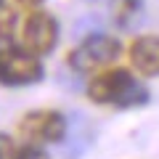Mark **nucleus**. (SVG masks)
I'll return each mask as SVG.
<instances>
[{"label":"nucleus","mask_w":159,"mask_h":159,"mask_svg":"<svg viewBox=\"0 0 159 159\" xmlns=\"http://www.w3.org/2000/svg\"><path fill=\"white\" fill-rule=\"evenodd\" d=\"M111 19L119 29H133L143 19V0H111Z\"/></svg>","instance_id":"7"},{"label":"nucleus","mask_w":159,"mask_h":159,"mask_svg":"<svg viewBox=\"0 0 159 159\" xmlns=\"http://www.w3.org/2000/svg\"><path fill=\"white\" fill-rule=\"evenodd\" d=\"M0 6H3V0H0Z\"/></svg>","instance_id":"13"},{"label":"nucleus","mask_w":159,"mask_h":159,"mask_svg":"<svg viewBox=\"0 0 159 159\" xmlns=\"http://www.w3.org/2000/svg\"><path fill=\"white\" fill-rule=\"evenodd\" d=\"M19 6H24V8H40L45 0H16Z\"/></svg>","instance_id":"11"},{"label":"nucleus","mask_w":159,"mask_h":159,"mask_svg":"<svg viewBox=\"0 0 159 159\" xmlns=\"http://www.w3.org/2000/svg\"><path fill=\"white\" fill-rule=\"evenodd\" d=\"M16 11H11V8L0 6V48H8L13 40V32H16Z\"/></svg>","instance_id":"8"},{"label":"nucleus","mask_w":159,"mask_h":159,"mask_svg":"<svg viewBox=\"0 0 159 159\" xmlns=\"http://www.w3.org/2000/svg\"><path fill=\"white\" fill-rule=\"evenodd\" d=\"M56 43H58V21L48 11L32 8L21 24V45L37 56H45L56 48Z\"/></svg>","instance_id":"5"},{"label":"nucleus","mask_w":159,"mask_h":159,"mask_svg":"<svg viewBox=\"0 0 159 159\" xmlns=\"http://www.w3.org/2000/svg\"><path fill=\"white\" fill-rule=\"evenodd\" d=\"M13 159H51V157H48V151H43L37 143H29V146L19 148Z\"/></svg>","instance_id":"9"},{"label":"nucleus","mask_w":159,"mask_h":159,"mask_svg":"<svg viewBox=\"0 0 159 159\" xmlns=\"http://www.w3.org/2000/svg\"><path fill=\"white\" fill-rule=\"evenodd\" d=\"M13 157H16L13 141L6 135V133H0V159H13Z\"/></svg>","instance_id":"10"},{"label":"nucleus","mask_w":159,"mask_h":159,"mask_svg":"<svg viewBox=\"0 0 159 159\" xmlns=\"http://www.w3.org/2000/svg\"><path fill=\"white\" fill-rule=\"evenodd\" d=\"M119 51V40L111 34H90L69 53V66L80 74H93L98 69L109 66L111 61H117Z\"/></svg>","instance_id":"2"},{"label":"nucleus","mask_w":159,"mask_h":159,"mask_svg":"<svg viewBox=\"0 0 159 159\" xmlns=\"http://www.w3.org/2000/svg\"><path fill=\"white\" fill-rule=\"evenodd\" d=\"M43 80V64L40 56L27 48H0V85L24 88Z\"/></svg>","instance_id":"3"},{"label":"nucleus","mask_w":159,"mask_h":159,"mask_svg":"<svg viewBox=\"0 0 159 159\" xmlns=\"http://www.w3.org/2000/svg\"><path fill=\"white\" fill-rule=\"evenodd\" d=\"M88 3H96V0H88Z\"/></svg>","instance_id":"12"},{"label":"nucleus","mask_w":159,"mask_h":159,"mask_svg":"<svg viewBox=\"0 0 159 159\" xmlns=\"http://www.w3.org/2000/svg\"><path fill=\"white\" fill-rule=\"evenodd\" d=\"M130 64L143 77H159V34H141L133 40Z\"/></svg>","instance_id":"6"},{"label":"nucleus","mask_w":159,"mask_h":159,"mask_svg":"<svg viewBox=\"0 0 159 159\" xmlns=\"http://www.w3.org/2000/svg\"><path fill=\"white\" fill-rule=\"evenodd\" d=\"M19 135L27 143H61L66 138V117L56 109H34L19 119Z\"/></svg>","instance_id":"4"},{"label":"nucleus","mask_w":159,"mask_h":159,"mask_svg":"<svg viewBox=\"0 0 159 159\" xmlns=\"http://www.w3.org/2000/svg\"><path fill=\"white\" fill-rule=\"evenodd\" d=\"M88 98L98 106L135 109L148 103V90L127 69H109V72L96 74L88 82Z\"/></svg>","instance_id":"1"}]
</instances>
